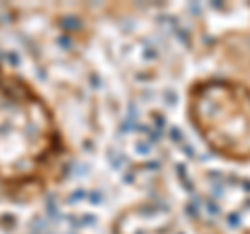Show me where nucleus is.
Segmentation results:
<instances>
[{"label": "nucleus", "mask_w": 250, "mask_h": 234, "mask_svg": "<svg viewBox=\"0 0 250 234\" xmlns=\"http://www.w3.org/2000/svg\"><path fill=\"white\" fill-rule=\"evenodd\" d=\"M71 146L38 86L0 61V194L31 203L65 180Z\"/></svg>", "instance_id": "nucleus-1"}, {"label": "nucleus", "mask_w": 250, "mask_h": 234, "mask_svg": "<svg viewBox=\"0 0 250 234\" xmlns=\"http://www.w3.org/2000/svg\"><path fill=\"white\" fill-rule=\"evenodd\" d=\"M194 132L217 157L250 161V86L233 77H200L186 94Z\"/></svg>", "instance_id": "nucleus-2"}]
</instances>
